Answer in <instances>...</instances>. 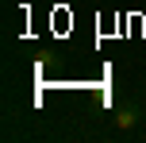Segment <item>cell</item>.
<instances>
[{"mask_svg": "<svg viewBox=\"0 0 146 143\" xmlns=\"http://www.w3.org/2000/svg\"><path fill=\"white\" fill-rule=\"evenodd\" d=\"M142 120H146V105H142V101H135V97H123V101L115 105V112H111V128H115L119 136L139 132Z\"/></svg>", "mask_w": 146, "mask_h": 143, "instance_id": "obj_1", "label": "cell"}, {"mask_svg": "<svg viewBox=\"0 0 146 143\" xmlns=\"http://www.w3.org/2000/svg\"><path fill=\"white\" fill-rule=\"evenodd\" d=\"M142 93H146V89H142Z\"/></svg>", "mask_w": 146, "mask_h": 143, "instance_id": "obj_2", "label": "cell"}]
</instances>
